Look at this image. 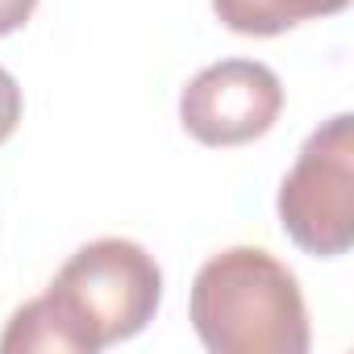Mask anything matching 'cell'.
<instances>
[{
  "instance_id": "obj_1",
  "label": "cell",
  "mask_w": 354,
  "mask_h": 354,
  "mask_svg": "<svg viewBox=\"0 0 354 354\" xmlns=\"http://www.w3.org/2000/svg\"><path fill=\"white\" fill-rule=\"evenodd\" d=\"M162 300V271L133 238H96L80 246L50 288L21 304L5 333V354H96L142 333Z\"/></svg>"
},
{
  "instance_id": "obj_4",
  "label": "cell",
  "mask_w": 354,
  "mask_h": 354,
  "mask_svg": "<svg viewBox=\"0 0 354 354\" xmlns=\"http://www.w3.org/2000/svg\"><path fill=\"white\" fill-rule=\"evenodd\" d=\"M283 113V84L267 63L221 59L180 92V125L201 146H246Z\"/></svg>"
},
{
  "instance_id": "obj_2",
  "label": "cell",
  "mask_w": 354,
  "mask_h": 354,
  "mask_svg": "<svg viewBox=\"0 0 354 354\" xmlns=\"http://www.w3.org/2000/svg\"><path fill=\"white\" fill-rule=\"evenodd\" d=\"M192 329L213 354H304L308 308L296 275L263 246H230L192 279Z\"/></svg>"
},
{
  "instance_id": "obj_3",
  "label": "cell",
  "mask_w": 354,
  "mask_h": 354,
  "mask_svg": "<svg viewBox=\"0 0 354 354\" xmlns=\"http://www.w3.org/2000/svg\"><path fill=\"white\" fill-rule=\"evenodd\" d=\"M279 225L313 259H337L354 246V117L321 121L279 184Z\"/></svg>"
},
{
  "instance_id": "obj_6",
  "label": "cell",
  "mask_w": 354,
  "mask_h": 354,
  "mask_svg": "<svg viewBox=\"0 0 354 354\" xmlns=\"http://www.w3.org/2000/svg\"><path fill=\"white\" fill-rule=\"evenodd\" d=\"M21 109H26V100H21L17 80L0 67V146L13 138V129H17V121H21Z\"/></svg>"
},
{
  "instance_id": "obj_5",
  "label": "cell",
  "mask_w": 354,
  "mask_h": 354,
  "mask_svg": "<svg viewBox=\"0 0 354 354\" xmlns=\"http://www.w3.org/2000/svg\"><path fill=\"white\" fill-rule=\"evenodd\" d=\"M346 5L350 0H213V13L242 38H275L313 17H333Z\"/></svg>"
},
{
  "instance_id": "obj_7",
  "label": "cell",
  "mask_w": 354,
  "mask_h": 354,
  "mask_svg": "<svg viewBox=\"0 0 354 354\" xmlns=\"http://www.w3.org/2000/svg\"><path fill=\"white\" fill-rule=\"evenodd\" d=\"M38 9V0H0V38H9L17 34Z\"/></svg>"
}]
</instances>
